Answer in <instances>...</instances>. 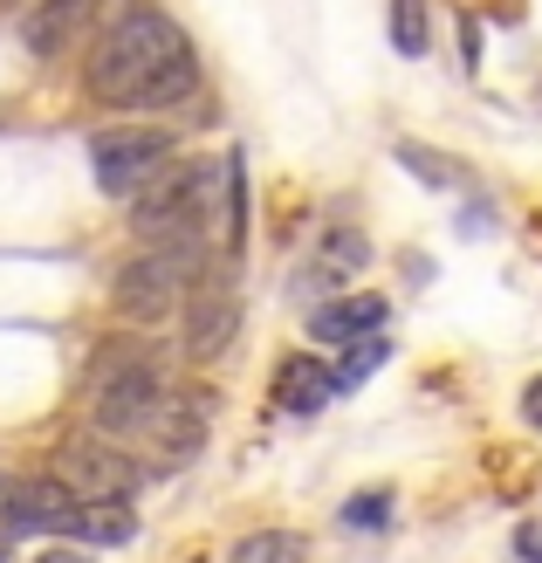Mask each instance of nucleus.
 Masks as SVG:
<instances>
[{"label":"nucleus","instance_id":"1","mask_svg":"<svg viewBox=\"0 0 542 563\" xmlns=\"http://www.w3.org/2000/svg\"><path fill=\"white\" fill-rule=\"evenodd\" d=\"M90 433L145 467V474H173L199 461L207 446V412L165 378V364L137 344H118L90 364Z\"/></svg>","mask_w":542,"mask_h":563},{"label":"nucleus","instance_id":"2","mask_svg":"<svg viewBox=\"0 0 542 563\" xmlns=\"http://www.w3.org/2000/svg\"><path fill=\"white\" fill-rule=\"evenodd\" d=\"M82 90L103 110H173L199 97V55L158 0H110L82 48Z\"/></svg>","mask_w":542,"mask_h":563},{"label":"nucleus","instance_id":"3","mask_svg":"<svg viewBox=\"0 0 542 563\" xmlns=\"http://www.w3.org/2000/svg\"><path fill=\"white\" fill-rule=\"evenodd\" d=\"M241 158H173L131 200L137 247H192V255H241Z\"/></svg>","mask_w":542,"mask_h":563},{"label":"nucleus","instance_id":"4","mask_svg":"<svg viewBox=\"0 0 542 563\" xmlns=\"http://www.w3.org/2000/svg\"><path fill=\"white\" fill-rule=\"evenodd\" d=\"M213 275V255H192V247H137L131 262H118L110 275V302L118 317L152 330V323H179L186 296Z\"/></svg>","mask_w":542,"mask_h":563},{"label":"nucleus","instance_id":"5","mask_svg":"<svg viewBox=\"0 0 542 563\" xmlns=\"http://www.w3.org/2000/svg\"><path fill=\"white\" fill-rule=\"evenodd\" d=\"M173 158H179V137L165 124H118V131L90 137V173H97V186L110 200H137Z\"/></svg>","mask_w":542,"mask_h":563},{"label":"nucleus","instance_id":"6","mask_svg":"<svg viewBox=\"0 0 542 563\" xmlns=\"http://www.w3.org/2000/svg\"><path fill=\"white\" fill-rule=\"evenodd\" d=\"M48 482L63 488L69 501H131L137 488L152 482L145 467H137L124 446H110L103 433H76L55 446V461H48Z\"/></svg>","mask_w":542,"mask_h":563},{"label":"nucleus","instance_id":"7","mask_svg":"<svg viewBox=\"0 0 542 563\" xmlns=\"http://www.w3.org/2000/svg\"><path fill=\"white\" fill-rule=\"evenodd\" d=\"M234 330H241V302H234V289H226V275L213 268L179 309V344H186L192 364H213L226 344H234Z\"/></svg>","mask_w":542,"mask_h":563},{"label":"nucleus","instance_id":"8","mask_svg":"<svg viewBox=\"0 0 542 563\" xmlns=\"http://www.w3.org/2000/svg\"><path fill=\"white\" fill-rule=\"evenodd\" d=\"M42 537L90 543V550H124V543H137V509L131 501H69V495H55V509L42 516Z\"/></svg>","mask_w":542,"mask_h":563},{"label":"nucleus","instance_id":"9","mask_svg":"<svg viewBox=\"0 0 542 563\" xmlns=\"http://www.w3.org/2000/svg\"><path fill=\"white\" fill-rule=\"evenodd\" d=\"M90 14H97V0H35V8H27V21H21L27 55H35V63H48V55L76 48L82 27H90Z\"/></svg>","mask_w":542,"mask_h":563},{"label":"nucleus","instance_id":"10","mask_svg":"<svg viewBox=\"0 0 542 563\" xmlns=\"http://www.w3.org/2000/svg\"><path fill=\"white\" fill-rule=\"evenodd\" d=\"M391 317L385 296H336L309 317V344H357V336H378Z\"/></svg>","mask_w":542,"mask_h":563},{"label":"nucleus","instance_id":"11","mask_svg":"<svg viewBox=\"0 0 542 563\" xmlns=\"http://www.w3.org/2000/svg\"><path fill=\"white\" fill-rule=\"evenodd\" d=\"M55 482H27V474H0V543L42 537V516L55 509Z\"/></svg>","mask_w":542,"mask_h":563},{"label":"nucleus","instance_id":"12","mask_svg":"<svg viewBox=\"0 0 542 563\" xmlns=\"http://www.w3.org/2000/svg\"><path fill=\"white\" fill-rule=\"evenodd\" d=\"M330 399H336L330 364H317V357H281V372H275V406L281 412H323Z\"/></svg>","mask_w":542,"mask_h":563},{"label":"nucleus","instance_id":"13","mask_svg":"<svg viewBox=\"0 0 542 563\" xmlns=\"http://www.w3.org/2000/svg\"><path fill=\"white\" fill-rule=\"evenodd\" d=\"M364 262H370V241H364L357 228H330L323 247H317V262H309V282H317V289H330V282H351Z\"/></svg>","mask_w":542,"mask_h":563},{"label":"nucleus","instance_id":"14","mask_svg":"<svg viewBox=\"0 0 542 563\" xmlns=\"http://www.w3.org/2000/svg\"><path fill=\"white\" fill-rule=\"evenodd\" d=\"M391 357V344H385V330L378 336H357V344H344V364H330V378H336V391H357L378 364Z\"/></svg>","mask_w":542,"mask_h":563},{"label":"nucleus","instance_id":"15","mask_svg":"<svg viewBox=\"0 0 542 563\" xmlns=\"http://www.w3.org/2000/svg\"><path fill=\"white\" fill-rule=\"evenodd\" d=\"M226 563H302V537H289V529H262V537H241Z\"/></svg>","mask_w":542,"mask_h":563},{"label":"nucleus","instance_id":"16","mask_svg":"<svg viewBox=\"0 0 542 563\" xmlns=\"http://www.w3.org/2000/svg\"><path fill=\"white\" fill-rule=\"evenodd\" d=\"M433 27H425V0H391V48L398 55H425Z\"/></svg>","mask_w":542,"mask_h":563},{"label":"nucleus","instance_id":"17","mask_svg":"<svg viewBox=\"0 0 542 563\" xmlns=\"http://www.w3.org/2000/svg\"><path fill=\"white\" fill-rule=\"evenodd\" d=\"M398 165H406L412 179H425V186H461V173L440 165V152H425V145H398Z\"/></svg>","mask_w":542,"mask_h":563},{"label":"nucleus","instance_id":"18","mask_svg":"<svg viewBox=\"0 0 542 563\" xmlns=\"http://www.w3.org/2000/svg\"><path fill=\"white\" fill-rule=\"evenodd\" d=\"M344 522H351V529H385V522H391V488H378V495H357V501H344Z\"/></svg>","mask_w":542,"mask_h":563},{"label":"nucleus","instance_id":"19","mask_svg":"<svg viewBox=\"0 0 542 563\" xmlns=\"http://www.w3.org/2000/svg\"><path fill=\"white\" fill-rule=\"evenodd\" d=\"M522 419L542 433V378H529V391H522Z\"/></svg>","mask_w":542,"mask_h":563},{"label":"nucleus","instance_id":"20","mask_svg":"<svg viewBox=\"0 0 542 563\" xmlns=\"http://www.w3.org/2000/svg\"><path fill=\"white\" fill-rule=\"evenodd\" d=\"M35 563H90V556H82V550H76V543H48V550H42V556H35Z\"/></svg>","mask_w":542,"mask_h":563},{"label":"nucleus","instance_id":"21","mask_svg":"<svg viewBox=\"0 0 542 563\" xmlns=\"http://www.w3.org/2000/svg\"><path fill=\"white\" fill-rule=\"evenodd\" d=\"M516 550H522V563H542V529H522Z\"/></svg>","mask_w":542,"mask_h":563},{"label":"nucleus","instance_id":"22","mask_svg":"<svg viewBox=\"0 0 542 563\" xmlns=\"http://www.w3.org/2000/svg\"><path fill=\"white\" fill-rule=\"evenodd\" d=\"M0 563H14V543H0Z\"/></svg>","mask_w":542,"mask_h":563}]
</instances>
